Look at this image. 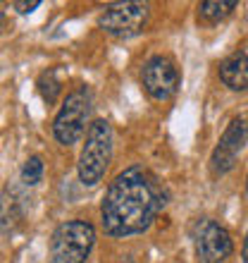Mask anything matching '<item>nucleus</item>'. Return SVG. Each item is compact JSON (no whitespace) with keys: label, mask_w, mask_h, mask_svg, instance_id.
Wrapping results in <instances>:
<instances>
[{"label":"nucleus","mask_w":248,"mask_h":263,"mask_svg":"<svg viewBox=\"0 0 248 263\" xmlns=\"http://www.w3.org/2000/svg\"><path fill=\"white\" fill-rule=\"evenodd\" d=\"M165 206L162 189L143 167H127L110 182L100 206L103 230L112 237L138 235L151 228L158 211Z\"/></svg>","instance_id":"f257e3e1"},{"label":"nucleus","mask_w":248,"mask_h":263,"mask_svg":"<svg viewBox=\"0 0 248 263\" xmlns=\"http://www.w3.org/2000/svg\"><path fill=\"white\" fill-rule=\"evenodd\" d=\"M112 160V127L105 120H96L86 132L81 156H79V180L86 187H96L103 180Z\"/></svg>","instance_id":"f03ea898"},{"label":"nucleus","mask_w":248,"mask_h":263,"mask_svg":"<svg viewBox=\"0 0 248 263\" xmlns=\"http://www.w3.org/2000/svg\"><path fill=\"white\" fill-rule=\"evenodd\" d=\"M96 244V230L86 220H67L53 232V263H84Z\"/></svg>","instance_id":"7ed1b4c3"},{"label":"nucleus","mask_w":248,"mask_h":263,"mask_svg":"<svg viewBox=\"0 0 248 263\" xmlns=\"http://www.w3.org/2000/svg\"><path fill=\"white\" fill-rule=\"evenodd\" d=\"M91 110V96L86 89H76L72 91L65 103H62L60 112L55 115V122H53V137L65 146L76 144L84 134V127H86V118H89Z\"/></svg>","instance_id":"20e7f679"},{"label":"nucleus","mask_w":248,"mask_h":263,"mask_svg":"<svg viewBox=\"0 0 248 263\" xmlns=\"http://www.w3.org/2000/svg\"><path fill=\"white\" fill-rule=\"evenodd\" d=\"M191 235L193 244H196V254L200 256L203 263H222L227 261L232 256V251H234L232 235L222 228L220 222L210 220V218L196 220Z\"/></svg>","instance_id":"39448f33"},{"label":"nucleus","mask_w":248,"mask_h":263,"mask_svg":"<svg viewBox=\"0 0 248 263\" xmlns=\"http://www.w3.org/2000/svg\"><path fill=\"white\" fill-rule=\"evenodd\" d=\"M148 22V5L143 3H117L105 7L98 27L112 36H134Z\"/></svg>","instance_id":"423d86ee"},{"label":"nucleus","mask_w":248,"mask_h":263,"mask_svg":"<svg viewBox=\"0 0 248 263\" xmlns=\"http://www.w3.org/2000/svg\"><path fill=\"white\" fill-rule=\"evenodd\" d=\"M143 86L155 101H167L179 89V69L165 55H155L143 65Z\"/></svg>","instance_id":"0eeeda50"},{"label":"nucleus","mask_w":248,"mask_h":263,"mask_svg":"<svg viewBox=\"0 0 248 263\" xmlns=\"http://www.w3.org/2000/svg\"><path fill=\"white\" fill-rule=\"evenodd\" d=\"M248 141V118H236L232 125L224 129L220 144L215 146L213 156H210V170L213 175H224L234 167V160L243 144Z\"/></svg>","instance_id":"6e6552de"},{"label":"nucleus","mask_w":248,"mask_h":263,"mask_svg":"<svg viewBox=\"0 0 248 263\" xmlns=\"http://www.w3.org/2000/svg\"><path fill=\"white\" fill-rule=\"evenodd\" d=\"M220 79L232 91H248V53H236L220 65Z\"/></svg>","instance_id":"1a4fd4ad"},{"label":"nucleus","mask_w":248,"mask_h":263,"mask_svg":"<svg viewBox=\"0 0 248 263\" xmlns=\"http://www.w3.org/2000/svg\"><path fill=\"white\" fill-rule=\"evenodd\" d=\"M234 7H236L234 0H205V3L198 5V14L205 22H220V20H224Z\"/></svg>","instance_id":"9d476101"},{"label":"nucleus","mask_w":248,"mask_h":263,"mask_svg":"<svg viewBox=\"0 0 248 263\" xmlns=\"http://www.w3.org/2000/svg\"><path fill=\"white\" fill-rule=\"evenodd\" d=\"M41 177H43V160L38 158V156L27 158V163L22 167V182L29 184V187H34V184L41 182Z\"/></svg>","instance_id":"9b49d317"},{"label":"nucleus","mask_w":248,"mask_h":263,"mask_svg":"<svg viewBox=\"0 0 248 263\" xmlns=\"http://www.w3.org/2000/svg\"><path fill=\"white\" fill-rule=\"evenodd\" d=\"M41 93L43 98L48 101V103H55V98H57V91H60V84L55 82V74L53 72H48V74H43L41 77Z\"/></svg>","instance_id":"f8f14e48"},{"label":"nucleus","mask_w":248,"mask_h":263,"mask_svg":"<svg viewBox=\"0 0 248 263\" xmlns=\"http://www.w3.org/2000/svg\"><path fill=\"white\" fill-rule=\"evenodd\" d=\"M38 5H41V0H31V3H14V10H19L22 14H27V12H34Z\"/></svg>","instance_id":"ddd939ff"},{"label":"nucleus","mask_w":248,"mask_h":263,"mask_svg":"<svg viewBox=\"0 0 248 263\" xmlns=\"http://www.w3.org/2000/svg\"><path fill=\"white\" fill-rule=\"evenodd\" d=\"M243 263H248V235L243 239Z\"/></svg>","instance_id":"4468645a"},{"label":"nucleus","mask_w":248,"mask_h":263,"mask_svg":"<svg viewBox=\"0 0 248 263\" xmlns=\"http://www.w3.org/2000/svg\"><path fill=\"white\" fill-rule=\"evenodd\" d=\"M119 263H134V261H131V258H122V261H119Z\"/></svg>","instance_id":"2eb2a0df"},{"label":"nucleus","mask_w":248,"mask_h":263,"mask_svg":"<svg viewBox=\"0 0 248 263\" xmlns=\"http://www.w3.org/2000/svg\"><path fill=\"white\" fill-rule=\"evenodd\" d=\"M0 22H3V10H0Z\"/></svg>","instance_id":"dca6fc26"},{"label":"nucleus","mask_w":248,"mask_h":263,"mask_svg":"<svg viewBox=\"0 0 248 263\" xmlns=\"http://www.w3.org/2000/svg\"><path fill=\"white\" fill-rule=\"evenodd\" d=\"M246 192H248V180H246Z\"/></svg>","instance_id":"f3484780"}]
</instances>
